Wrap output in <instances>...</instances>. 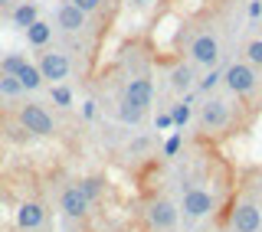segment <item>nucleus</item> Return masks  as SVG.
I'll use <instances>...</instances> for the list:
<instances>
[{
  "label": "nucleus",
  "mask_w": 262,
  "mask_h": 232,
  "mask_svg": "<svg viewBox=\"0 0 262 232\" xmlns=\"http://www.w3.org/2000/svg\"><path fill=\"white\" fill-rule=\"evenodd\" d=\"M49 98H53V105H59V108H72V92L66 82H59V85L49 88Z\"/></svg>",
  "instance_id": "17"
},
{
  "label": "nucleus",
  "mask_w": 262,
  "mask_h": 232,
  "mask_svg": "<svg viewBox=\"0 0 262 232\" xmlns=\"http://www.w3.org/2000/svg\"><path fill=\"white\" fill-rule=\"evenodd\" d=\"M10 20H13V27H20V30L33 27V23L39 20V4L36 0H16L10 7Z\"/></svg>",
  "instance_id": "13"
},
{
  "label": "nucleus",
  "mask_w": 262,
  "mask_h": 232,
  "mask_svg": "<svg viewBox=\"0 0 262 232\" xmlns=\"http://www.w3.org/2000/svg\"><path fill=\"white\" fill-rule=\"evenodd\" d=\"M92 114H95V102H85L82 105V118H92Z\"/></svg>",
  "instance_id": "26"
},
{
  "label": "nucleus",
  "mask_w": 262,
  "mask_h": 232,
  "mask_svg": "<svg viewBox=\"0 0 262 232\" xmlns=\"http://www.w3.org/2000/svg\"><path fill=\"white\" fill-rule=\"evenodd\" d=\"M239 59H243V62H249L252 69H259V72H262V33H252V36H246V39H243V46H239Z\"/></svg>",
  "instance_id": "14"
},
{
  "label": "nucleus",
  "mask_w": 262,
  "mask_h": 232,
  "mask_svg": "<svg viewBox=\"0 0 262 232\" xmlns=\"http://www.w3.org/2000/svg\"><path fill=\"white\" fill-rule=\"evenodd\" d=\"M16 124L20 131H27L33 137H53L56 134V118L46 105H36V102H27L16 108Z\"/></svg>",
  "instance_id": "6"
},
{
  "label": "nucleus",
  "mask_w": 262,
  "mask_h": 232,
  "mask_svg": "<svg viewBox=\"0 0 262 232\" xmlns=\"http://www.w3.org/2000/svg\"><path fill=\"white\" fill-rule=\"evenodd\" d=\"M89 210H92V200L85 196V190H82L79 183H69L59 193V213L66 219H85Z\"/></svg>",
  "instance_id": "11"
},
{
  "label": "nucleus",
  "mask_w": 262,
  "mask_h": 232,
  "mask_svg": "<svg viewBox=\"0 0 262 232\" xmlns=\"http://www.w3.org/2000/svg\"><path fill=\"white\" fill-rule=\"evenodd\" d=\"M79 187L85 190V196H89V200H92V203H95V196L102 193V180H98V177H85V180H82Z\"/></svg>",
  "instance_id": "21"
},
{
  "label": "nucleus",
  "mask_w": 262,
  "mask_h": 232,
  "mask_svg": "<svg viewBox=\"0 0 262 232\" xmlns=\"http://www.w3.org/2000/svg\"><path fill=\"white\" fill-rule=\"evenodd\" d=\"M0 92H4V95H10V98H16V95H23V92H27V88L20 85V79H16V76H0Z\"/></svg>",
  "instance_id": "20"
},
{
  "label": "nucleus",
  "mask_w": 262,
  "mask_h": 232,
  "mask_svg": "<svg viewBox=\"0 0 262 232\" xmlns=\"http://www.w3.org/2000/svg\"><path fill=\"white\" fill-rule=\"evenodd\" d=\"M69 4H76L85 16H98L108 4H115V0H69Z\"/></svg>",
  "instance_id": "18"
},
{
  "label": "nucleus",
  "mask_w": 262,
  "mask_h": 232,
  "mask_svg": "<svg viewBox=\"0 0 262 232\" xmlns=\"http://www.w3.org/2000/svg\"><path fill=\"white\" fill-rule=\"evenodd\" d=\"M158 128H161V131H164V128H174V118H170V108L158 114Z\"/></svg>",
  "instance_id": "23"
},
{
  "label": "nucleus",
  "mask_w": 262,
  "mask_h": 232,
  "mask_svg": "<svg viewBox=\"0 0 262 232\" xmlns=\"http://www.w3.org/2000/svg\"><path fill=\"white\" fill-rule=\"evenodd\" d=\"M223 200H226V196L216 193V187H213V177H210V173H196V177H190V180L184 183L180 213L187 216V222H196V219H207ZM226 203H229V200H226Z\"/></svg>",
  "instance_id": "4"
},
{
  "label": "nucleus",
  "mask_w": 262,
  "mask_h": 232,
  "mask_svg": "<svg viewBox=\"0 0 262 232\" xmlns=\"http://www.w3.org/2000/svg\"><path fill=\"white\" fill-rule=\"evenodd\" d=\"M16 4V0H0V7H13Z\"/></svg>",
  "instance_id": "27"
},
{
  "label": "nucleus",
  "mask_w": 262,
  "mask_h": 232,
  "mask_svg": "<svg viewBox=\"0 0 262 232\" xmlns=\"http://www.w3.org/2000/svg\"><path fill=\"white\" fill-rule=\"evenodd\" d=\"M252 121H256V111L246 108L226 88H220L213 95H203L200 108H196V137L203 144H220V141H229L249 131Z\"/></svg>",
  "instance_id": "1"
},
{
  "label": "nucleus",
  "mask_w": 262,
  "mask_h": 232,
  "mask_svg": "<svg viewBox=\"0 0 262 232\" xmlns=\"http://www.w3.org/2000/svg\"><path fill=\"white\" fill-rule=\"evenodd\" d=\"M36 69L43 72V82H49V85H59V82L69 79V72H72V59H69V53L66 49H39V56H36Z\"/></svg>",
  "instance_id": "8"
},
{
  "label": "nucleus",
  "mask_w": 262,
  "mask_h": 232,
  "mask_svg": "<svg viewBox=\"0 0 262 232\" xmlns=\"http://www.w3.org/2000/svg\"><path fill=\"white\" fill-rule=\"evenodd\" d=\"M23 33H27V43H30V46H36V49H46V46H49V39H53V23H46V20H36L33 27H27Z\"/></svg>",
  "instance_id": "15"
},
{
  "label": "nucleus",
  "mask_w": 262,
  "mask_h": 232,
  "mask_svg": "<svg viewBox=\"0 0 262 232\" xmlns=\"http://www.w3.org/2000/svg\"><path fill=\"white\" fill-rule=\"evenodd\" d=\"M180 56H187V59H190L200 72L216 69V65L223 62V39H220V33L213 30V27L200 23V27H193L190 33H187Z\"/></svg>",
  "instance_id": "5"
},
{
  "label": "nucleus",
  "mask_w": 262,
  "mask_h": 232,
  "mask_svg": "<svg viewBox=\"0 0 262 232\" xmlns=\"http://www.w3.org/2000/svg\"><path fill=\"white\" fill-rule=\"evenodd\" d=\"M223 88L229 95H236L246 108L262 111V72L252 69L249 62L233 59L229 65H223Z\"/></svg>",
  "instance_id": "3"
},
{
  "label": "nucleus",
  "mask_w": 262,
  "mask_h": 232,
  "mask_svg": "<svg viewBox=\"0 0 262 232\" xmlns=\"http://www.w3.org/2000/svg\"><path fill=\"white\" fill-rule=\"evenodd\" d=\"M154 4H158V0H131V7H135V10H151Z\"/></svg>",
  "instance_id": "25"
},
{
  "label": "nucleus",
  "mask_w": 262,
  "mask_h": 232,
  "mask_svg": "<svg viewBox=\"0 0 262 232\" xmlns=\"http://www.w3.org/2000/svg\"><path fill=\"white\" fill-rule=\"evenodd\" d=\"M177 216L180 210L174 206V200L170 196H151L147 200V226H151V232H174L177 229Z\"/></svg>",
  "instance_id": "9"
},
{
  "label": "nucleus",
  "mask_w": 262,
  "mask_h": 232,
  "mask_svg": "<svg viewBox=\"0 0 262 232\" xmlns=\"http://www.w3.org/2000/svg\"><path fill=\"white\" fill-rule=\"evenodd\" d=\"M177 151H180V134H170L164 141V157H174Z\"/></svg>",
  "instance_id": "22"
},
{
  "label": "nucleus",
  "mask_w": 262,
  "mask_h": 232,
  "mask_svg": "<svg viewBox=\"0 0 262 232\" xmlns=\"http://www.w3.org/2000/svg\"><path fill=\"white\" fill-rule=\"evenodd\" d=\"M23 65H27V59H23V56H4V59H0V76H16V72L23 69Z\"/></svg>",
  "instance_id": "19"
},
{
  "label": "nucleus",
  "mask_w": 262,
  "mask_h": 232,
  "mask_svg": "<svg viewBox=\"0 0 262 232\" xmlns=\"http://www.w3.org/2000/svg\"><path fill=\"white\" fill-rule=\"evenodd\" d=\"M249 20H262V0H252V4H249Z\"/></svg>",
  "instance_id": "24"
},
{
  "label": "nucleus",
  "mask_w": 262,
  "mask_h": 232,
  "mask_svg": "<svg viewBox=\"0 0 262 232\" xmlns=\"http://www.w3.org/2000/svg\"><path fill=\"white\" fill-rule=\"evenodd\" d=\"M89 20H92V16H85L76 4H69V0H62L53 10V30L59 27V33H66V36H82V33H89Z\"/></svg>",
  "instance_id": "10"
},
{
  "label": "nucleus",
  "mask_w": 262,
  "mask_h": 232,
  "mask_svg": "<svg viewBox=\"0 0 262 232\" xmlns=\"http://www.w3.org/2000/svg\"><path fill=\"white\" fill-rule=\"evenodd\" d=\"M46 219H49V213H46L43 200H23L20 210H16V229L20 232H43Z\"/></svg>",
  "instance_id": "12"
},
{
  "label": "nucleus",
  "mask_w": 262,
  "mask_h": 232,
  "mask_svg": "<svg viewBox=\"0 0 262 232\" xmlns=\"http://www.w3.org/2000/svg\"><path fill=\"white\" fill-rule=\"evenodd\" d=\"M229 232H262V170H249L226 203Z\"/></svg>",
  "instance_id": "2"
},
{
  "label": "nucleus",
  "mask_w": 262,
  "mask_h": 232,
  "mask_svg": "<svg viewBox=\"0 0 262 232\" xmlns=\"http://www.w3.org/2000/svg\"><path fill=\"white\" fill-rule=\"evenodd\" d=\"M200 76H203V72L196 69L187 56H177V59L167 65V88L177 98H184V95L196 92V82H200Z\"/></svg>",
  "instance_id": "7"
},
{
  "label": "nucleus",
  "mask_w": 262,
  "mask_h": 232,
  "mask_svg": "<svg viewBox=\"0 0 262 232\" xmlns=\"http://www.w3.org/2000/svg\"><path fill=\"white\" fill-rule=\"evenodd\" d=\"M16 79H20V85L27 88V92H36V88L46 85V82H43V72H39L36 62H30V59H27V65H23L20 72H16Z\"/></svg>",
  "instance_id": "16"
}]
</instances>
